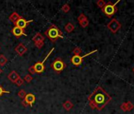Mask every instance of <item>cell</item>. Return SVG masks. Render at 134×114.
<instances>
[{
	"instance_id": "obj_17",
	"label": "cell",
	"mask_w": 134,
	"mask_h": 114,
	"mask_svg": "<svg viewBox=\"0 0 134 114\" xmlns=\"http://www.w3.org/2000/svg\"><path fill=\"white\" fill-rule=\"evenodd\" d=\"M65 30H66V32L67 33H71V32H73L74 31V26L71 24V23H68L66 25H65Z\"/></svg>"
},
{
	"instance_id": "obj_10",
	"label": "cell",
	"mask_w": 134,
	"mask_h": 114,
	"mask_svg": "<svg viewBox=\"0 0 134 114\" xmlns=\"http://www.w3.org/2000/svg\"><path fill=\"white\" fill-rule=\"evenodd\" d=\"M24 100L29 104V105H30L31 107H32V105H33V104H34V102L36 101V97H35V95L34 94H26V96H25V97Z\"/></svg>"
},
{
	"instance_id": "obj_13",
	"label": "cell",
	"mask_w": 134,
	"mask_h": 114,
	"mask_svg": "<svg viewBox=\"0 0 134 114\" xmlns=\"http://www.w3.org/2000/svg\"><path fill=\"white\" fill-rule=\"evenodd\" d=\"M20 18H21V17H20V16L18 15V14L16 13V12L13 13V14L9 17V19H10L12 22H14V24H15Z\"/></svg>"
},
{
	"instance_id": "obj_18",
	"label": "cell",
	"mask_w": 134,
	"mask_h": 114,
	"mask_svg": "<svg viewBox=\"0 0 134 114\" xmlns=\"http://www.w3.org/2000/svg\"><path fill=\"white\" fill-rule=\"evenodd\" d=\"M96 4H97L98 7H99V8L103 9V8L105 7V5H106V3L103 1V0H99V1L96 3Z\"/></svg>"
},
{
	"instance_id": "obj_31",
	"label": "cell",
	"mask_w": 134,
	"mask_h": 114,
	"mask_svg": "<svg viewBox=\"0 0 134 114\" xmlns=\"http://www.w3.org/2000/svg\"><path fill=\"white\" fill-rule=\"evenodd\" d=\"M22 104H23V105H24V106H25V107L29 105V104H28L25 100H23V101H22Z\"/></svg>"
},
{
	"instance_id": "obj_12",
	"label": "cell",
	"mask_w": 134,
	"mask_h": 114,
	"mask_svg": "<svg viewBox=\"0 0 134 114\" xmlns=\"http://www.w3.org/2000/svg\"><path fill=\"white\" fill-rule=\"evenodd\" d=\"M19 78V75H18V74L16 72V71H11L10 73V75H8V79L11 81V82H15V81L18 79Z\"/></svg>"
},
{
	"instance_id": "obj_6",
	"label": "cell",
	"mask_w": 134,
	"mask_h": 114,
	"mask_svg": "<svg viewBox=\"0 0 134 114\" xmlns=\"http://www.w3.org/2000/svg\"><path fill=\"white\" fill-rule=\"evenodd\" d=\"M96 51H97V50L92 51H91V52H89V53H88V54H86V55H83V56H81V55H74V56L72 57V59H71V62H72V64H73L74 65H75V66H79V65L81 64L82 60H83V59L85 58V57H86V56H88V55H90L91 54H92V53H94V52H96Z\"/></svg>"
},
{
	"instance_id": "obj_5",
	"label": "cell",
	"mask_w": 134,
	"mask_h": 114,
	"mask_svg": "<svg viewBox=\"0 0 134 114\" xmlns=\"http://www.w3.org/2000/svg\"><path fill=\"white\" fill-rule=\"evenodd\" d=\"M121 27V23L116 19V18H113L111 19V21L107 24V28L111 31V33H116Z\"/></svg>"
},
{
	"instance_id": "obj_25",
	"label": "cell",
	"mask_w": 134,
	"mask_h": 114,
	"mask_svg": "<svg viewBox=\"0 0 134 114\" xmlns=\"http://www.w3.org/2000/svg\"><path fill=\"white\" fill-rule=\"evenodd\" d=\"M18 96L21 97V98H25V96H26V93L24 91V90H20L18 92Z\"/></svg>"
},
{
	"instance_id": "obj_27",
	"label": "cell",
	"mask_w": 134,
	"mask_h": 114,
	"mask_svg": "<svg viewBox=\"0 0 134 114\" xmlns=\"http://www.w3.org/2000/svg\"><path fill=\"white\" fill-rule=\"evenodd\" d=\"M121 109L124 112H127V107H126V102L122 103L121 105Z\"/></svg>"
},
{
	"instance_id": "obj_29",
	"label": "cell",
	"mask_w": 134,
	"mask_h": 114,
	"mask_svg": "<svg viewBox=\"0 0 134 114\" xmlns=\"http://www.w3.org/2000/svg\"><path fill=\"white\" fill-rule=\"evenodd\" d=\"M36 46L39 48H41L43 46V41H40V42H37L36 43Z\"/></svg>"
},
{
	"instance_id": "obj_32",
	"label": "cell",
	"mask_w": 134,
	"mask_h": 114,
	"mask_svg": "<svg viewBox=\"0 0 134 114\" xmlns=\"http://www.w3.org/2000/svg\"><path fill=\"white\" fill-rule=\"evenodd\" d=\"M2 73H3V70L0 68V74H2Z\"/></svg>"
},
{
	"instance_id": "obj_28",
	"label": "cell",
	"mask_w": 134,
	"mask_h": 114,
	"mask_svg": "<svg viewBox=\"0 0 134 114\" xmlns=\"http://www.w3.org/2000/svg\"><path fill=\"white\" fill-rule=\"evenodd\" d=\"M3 94H10V91H6L3 89V87L0 86V96H2Z\"/></svg>"
},
{
	"instance_id": "obj_4",
	"label": "cell",
	"mask_w": 134,
	"mask_h": 114,
	"mask_svg": "<svg viewBox=\"0 0 134 114\" xmlns=\"http://www.w3.org/2000/svg\"><path fill=\"white\" fill-rule=\"evenodd\" d=\"M54 50V48H51V50L50 51V52L47 54V55L45 57V59L42 61V62H39V63H36L34 66H33V69L35 71V73H42L43 71H44V63L46 62V60L48 59V57L51 55V54L52 53V51Z\"/></svg>"
},
{
	"instance_id": "obj_30",
	"label": "cell",
	"mask_w": 134,
	"mask_h": 114,
	"mask_svg": "<svg viewBox=\"0 0 134 114\" xmlns=\"http://www.w3.org/2000/svg\"><path fill=\"white\" fill-rule=\"evenodd\" d=\"M29 72L30 73H35V71L33 69V67H30L29 68Z\"/></svg>"
},
{
	"instance_id": "obj_11",
	"label": "cell",
	"mask_w": 134,
	"mask_h": 114,
	"mask_svg": "<svg viewBox=\"0 0 134 114\" xmlns=\"http://www.w3.org/2000/svg\"><path fill=\"white\" fill-rule=\"evenodd\" d=\"M15 51H16V52H17L18 55H24V54L27 51V48L25 47V45H24L23 44H18V45L16 47Z\"/></svg>"
},
{
	"instance_id": "obj_19",
	"label": "cell",
	"mask_w": 134,
	"mask_h": 114,
	"mask_svg": "<svg viewBox=\"0 0 134 114\" xmlns=\"http://www.w3.org/2000/svg\"><path fill=\"white\" fill-rule=\"evenodd\" d=\"M126 107H127V112L131 111L134 108V105L131 101H127L126 102Z\"/></svg>"
},
{
	"instance_id": "obj_15",
	"label": "cell",
	"mask_w": 134,
	"mask_h": 114,
	"mask_svg": "<svg viewBox=\"0 0 134 114\" xmlns=\"http://www.w3.org/2000/svg\"><path fill=\"white\" fill-rule=\"evenodd\" d=\"M74 105L72 104V102H70V101H66L64 104H63V107L66 109V110H70L73 108Z\"/></svg>"
},
{
	"instance_id": "obj_23",
	"label": "cell",
	"mask_w": 134,
	"mask_h": 114,
	"mask_svg": "<svg viewBox=\"0 0 134 114\" xmlns=\"http://www.w3.org/2000/svg\"><path fill=\"white\" fill-rule=\"evenodd\" d=\"M74 55H80V54L81 53V49L79 47H77V48L74 49Z\"/></svg>"
},
{
	"instance_id": "obj_24",
	"label": "cell",
	"mask_w": 134,
	"mask_h": 114,
	"mask_svg": "<svg viewBox=\"0 0 134 114\" xmlns=\"http://www.w3.org/2000/svg\"><path fill=\"white\" fill-rule=\"evenodd\" d=\"M24 80H25L26 82H30L32 80V76H31L30 75H25V76Z\"/></svg>"
},
{
	"instance_id": "obj_16",
	"label": "cell",
	"mask_w": 134,
	"mask_h": 114,
	"mask_svg": "<svg viewBox=\"0 0 134 114\" xmlns=\"http://www.w3.org/2000/svg\"><path fill=\"white\" fill-rule=\"evenodd\" d=\"M7 63V59L6 58V57H5L3 55H0V66L3 67V66H4Z\"/></svg>"
},
{
	"instance_id": "obj_2",
	"label": "cell",
	"mask_w": 134,
	"mask_h": 114,
	"mask_svg": "<svg viewBox=\"0 0 134 114\" xmlns=\"http://www.w3.org/2000/svg\"><path fill=\"white\" fill-rule=\"evenodd\" d=\"M119 3V1L116 2L115 3H112L111 2H108L107 3H106L105 7L102 9L103 12L109 18L112 17L114 14H115V13L118 11V7H117V4Z\"/></svg>"
},
{
	"instance_id": "obj_22",
	"label": "cell",
	"mask_w": 134,
	"mask_h": 114,
	"mask_svg": "<svg viewBox=\"0 0 134 114\" xmlns=\"http://www.w3.org/2000/svg\"><path fill=\"white\" fill-rule=\"evenodd\" d=\"M15 83H16V85H17V86H20L23 85V83H24V80H23L21 78H20V77H19V78L15 81Z\"/></svg>"
},
{
	"instance_id": "obj_3",
	"label": "cell",
	"mask_w": 134,
	"mask_h": 114,
	"mask_svg": "<svg viewBox=\"0 0 134 114\" xmlns=\"http://www.w3.org/2000/svg\"><path fill=\"white\" fill-rule=\"evenodd\" d=\"M46 35L52 41H54L58 38H63V36L61 34L60 30L55 25H51V28L46 32Z\"/></svg>"
},
{
	"instance_id": "obj_33",
	"label": "cell",
	"mask_w": 134,
	"mask_h": 114,
	"mask_svg": "<svg viewBox=\"0 0 134 114\" xmlns=\"http://www.w3.org/2000/svg\"><path fill=\"white\" fill-rule=\"evenodd\" d=\"M132 71H133V72H134V68H133V69H132Z\"/></svg>"
},
{
	"instance_id": "obj_1",
	"label": "cell",
	"mask_w": 134,
	"mask_h": 114,
	"mask_svg": "<svg viewBox=\"0 0 134 114\" xmlns=\"http://www.w3.org/2000/svg\"><path fill=\"white\" fill-rule=\"evenodd\" d=\"M88 101L92 108L102 110L111 101V97L102 87L99 86L90 95Z\"/></svg>"
},
{
	"instance_id": "obj_9",
	"label": "cell",
	"mask_w": 134,
	"mask_h": 114,
	"mask_svg": "<svg viewBox=\"0 0 134 114\" xmlns=\"http://www.w3.org/2000/svg\"><path fill=\"white\" fill-rule=\"evenodd\" d=\"M12 33L15 37H21V36H26L27 37V34L25 33L24 29H22L19 27H17V26L14 27V29H12Z\"/></svg>"
},
{
	"instance_id": "obj_7",
	"label": "cell",
	"mask_w": 134,
	"mask_h": 114,
	"mask_svg": "<svg viewBox=\"0 0 134 114\" xmlns=\"http://www.w3.org/2000/svg\"><path fill=\"white\" fill-rule=\"evenodd\" d=\"M51 67L55 71L59 72V71H62L65 68V65L64 64V63L60 59H58L53 62V64H51Z\"/></svg>"
},
{
	"instance_id": "obj_21",
	"label": "cell",
	"mask_w": 134,
	"mask_h": 114,
	"mask_svg": "<svg viewBox=\"0 0 134 114\" xmlns=\"http://www.w3.org/2000/svg\"><path fill=\"white\" fill-rule=\"evenodd\" d=\"M79 23H80V25H81V27L85 28V27H87V26L88 25L89 22H88V19H86V20H84V21H82V22H80Z\"/></svg>"
},
{
	"instance_id": "obj_26",
	"label": "cell",
	"mask_w": 134,
	"mask_h": 114,
	"mask_svg": "<svg viewBox=\"0 0 134 114\" xmlns=\"http://www.w3.org/2000/svg\"><path fill=\"white\" fill-rule=\"evenodd\" d=\"M86 19H88L87 17H86L85 14H81L78 17V21H79V22H82V21H84V20H86Z\"/></svg>"
},
{
	"instance_id": "obj_14",
	"label": "cell",
	"mask_w": 134,
	"mask_h": 114,
	"mask_svg": "<svg viewBox=\"0 0 134 114\" xmlns=\"http://www.w3.org/2000/svg\"><path fill=\"white\" fill-rule=\"evenodd\" d=\"M32 40H33V41H34L35 43H37V42L43 41L44 38H43V37L40 33H37V34L32 38Z\"/></svg>"
},
{
	"instance_id": "obj_8",
	"label": "cell",
	"mask_w": 134,
	"mask_h": 114,
	"mask_svg": "<svg viewBox=\"0 0 134 114\" xmlns=\"http://www.w3.org/2000/svg\"><path fill=\"white\" fill-rule=\"evenodd\" d=\"M33 22V20L27 21V20L24 19L23 18H21L15 23V26L19 27V28L24 29L25 28H26V26H27L29 23H31V22Z\"/></svg>"
},
{
	"instance_id": "obj_20",
	"label": "cell",
	"mask_w": 134,
	"mask_h": 114,
	"mask_svg": "<svg viewBox=\"0 0 134 114\" xmlns=\"http://www.w3.org/2000/svg\"><path fill=\"white\" fill-rule=\"evenodd\" d=\"M62 11H63L64 13H68V12L70 11V7L68 4H65V5L62 7Z\"/></svg>"
}]
</instances>
